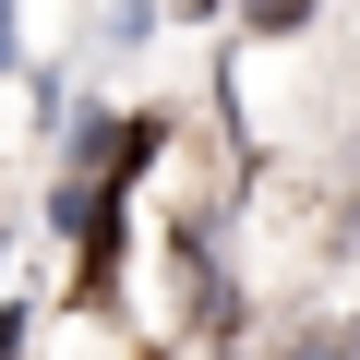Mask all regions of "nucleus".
<instances>
[{
	"instance_id": "nucleus-1",
	"label": "nucleus",
	"mask_w": 360,
	"mask_h": 360,
	"mask_svg": "<svg viewBox=\"0 0 360 360\" xmlns=\"http://www.w3.org/2000/svg\"><path fill=\"white\" fill-rule=\"evenodd\" d=\"M0 49H13V0H0Z\"/></svg>"
},
{
	"instance_id": "nucleus-2",
	"label": "nucleus",
	"mask_w": 360,
	"mask_h": 360,
	"mask_svg": "<svg viewBox=\"0 0 360 360\" xmlns=\"http://www.w3.org/2000/svg\"><path fill=\"white\" fill-rule=\"evenodd\" d=\"M300 360H336V348H300Z\"/></svg>"
}]
</instances>
